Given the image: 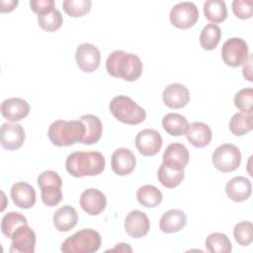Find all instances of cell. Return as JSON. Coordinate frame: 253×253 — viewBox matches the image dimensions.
Here are the masks:
<instances>
[{"mask_svg":"<svg viewBox=\"0 0 253 253\" xmlns=\"http://www.w3.org/2000/svg\"><path fill=\"white\" fill-rule=\"evenodd\" d=\"M62 15L55 8L45 14L38 16V24L45 32H55L62 26Z\"/></svg>","mask_w":253,"mask_h":253,"instance_id":"obj_33","label":"cell"},{"mask_svg":"<svg viewBox=\"0 0 253 253\" xmlns=\"http://www.w3.org/2000/svg\"><path fill=\"white\" fill-rule=\"evenodd\" d=\"M150 227L148 216L141 211L134 210L127 213L125 219V229L132 238L145 236Z\"/></svg>","mask_w":253,"mask_h":253,"instance_id":"obj_16","label":"cell"},{"mask_svg":"<svg viewBox=\"0 0 253 253\" xmlns=\"http://www.w3.org/2000/svg\"><path fill=\"white\" fill-rule=\"evenodd\" d=\"M185 135L190 143L197 148L208 146L212 137L211 127L202 122H194L190 124L185 132Z\"/></svg>","mask_w":253,"mask_h":253,"instance_id":"obj_21","label":"cell"},{"mask_svg":"<svg viewBox=\"0 0 253 253\" xmlns=\"http://www.w3.org/2000/svg\"><path fill=\"white\" fill-rule=\"evenodd\" d=\"M233 235L236 242L241 246H248L253 240V224L251 221L243 220L235 224Z\"/></svg>","mask_w":253,"mask_h":253,"instance_id":"obj_36","label":"cell"},{"mask_svg":"<svg viewBox=\"0 0 253 253\" xmlns=\"http://www.w3.org/2000/svg\"><path fill=\"white\" fill-rule=\"evenodd\" d=\"M187 224V216L181 210L167 211L160 218L159 228L164 233H174L183 229Z\"/></svg>","mask_w":253,"mask_h":253,"instance_id":"obj_23","label":"cell"},{"mask_svg":"<svg viewBox=\"0 0 253 253\" xmlns=\"http://www.w3.org/2000/svg\"><path fill=\"white\" fill-rule=\"evenodd\" d=\"M81 122L85 125L86 132L81 143L91 145L98 142L102 136L103 126L101 120L94 115H83L79 118Z\"/></svg>","mask_w":253,"mask_h":253,"instance_id":"obj_25","label":"cell"},{"mask_svg":"<svg viewBox=\"0 0 253 253\" xmlns=\"http://www.w3.org/2000/svg\"><path fill=\"white\" fill-rule=\"evenodd\" d=\"M85 132V125L80 120H56L48 126L47 136L53 145L61 147L81 142Z\"/></svg>","mask_w":253,"mask_h":253,"instance_id":"obj_3","label":"cell"},{"mask_svg":"<svg viewBox=\"0 0 253 253\" xmlns=\"http://www.w3.org/2000/svg\"><path fill=\"white\" fill-rule=\"evenodd\" d=\"M206 248L211 253H230L232 245L227 235L220 232H213L208 235L206 242Z\"/></svg>","mask_w":253,"mask_h":253,"instance_id":"obj_31","label":"cell"},{"mask_svg":"<svg viewBox=\"0 0 253 253\" xmlns=\"http://www.w3.org/2000/svg\"><path fill=\"white\" fill-rule=\"evenodd\" d=\"M30 7L34 13L38 15H42L54 9V1L53 0H31Z\"/></svg>","mask_w":253,"mask_h":253,"instance_id":"obj_39","label":"cell"},{"mask_svg":"<svg viewBox=\"0 0 253 253\" xmlns=\"http://www.w3.org/2000/svg\"><path fill=\"white\" fill-rule=\"evenodd\" d=\"M252 192V185L249 179L243 176H237L230 179L225 186V193L227 197L233 202L246 201Z\"/></svg>","mask_w":253,"mask_h":253,"instance_id":"obj_22","label":"cell"},{"mask_svg":"<svg viewBox=\"0 0 253 253\" xmlns=\"http://www.w3.org/2000/svg\"><path fill=\"white\" fill-rule=\"evenodd\" d=\"M189 123L187 119L176 113H170L163 117L162 126L164 130L173 136H180L185 134L188 128Z\"/></svg>","mask_w":253,"mask_h":253,"instance_id":"obj_26","label":"cell"},{"mask_svg":"<svg viewBox=\"0 0 253 253\" xmlns=\"http://www.w3.org/2000/svg\"><path fill=\"white\" fill-rule=\"evenodd\" d=\"M109 109L118 121L126 125H138L146 119L145 110L128 96L114 97L109 104Z\"/></svg>","mask_w":253,"mask_h":253,"instance_id":"obj_4","label":"cell"},{"mask_svg":"<svg viewBox=\"0 0 253 253\" xmlns=\"http://www.w3.org/2000/svg\"><path fill=\"white\" fill-rule=\"evenodd\" d=\"M204 15L212 24L221 23L227 18V9L222 0H208L204 3Z\"/></svg>","mask_w":253,"mask_h":253,"instance_id":"obj_27","label":"cell"},{"mask_svg":"<svg viewBox=\"0 0 253 253\" xmlns=\"http://www.w3.org/2000/svg\"><path fill=\"white\" fill-rule=\"evenodd\" d=\"M62 7L68 16L77 18L89 13L92 7V2L90 0H64L62 2Z\"/></svg>","mask_w":253,"mask_h":253,"instance_id":"obj_35","label":"cell"},{"mask_svg":"<svg viewBox=\"0 0 253 253\" xmlns=\"http://www.w3.org/2000/svg\"><path fill=\"white\" fill-rule=\"evenodd\" d=\"M163 103L171 109H181L190 101V92L180 83H172L165 87L162 93Z\"/></svg>","mask_w":253,"mask_h":253,"instance_id":"obj_19","label":"cell"},{"mask_svg":"<svg viewBox=\"0 0 253 253\" xmlns=\"http://www.w3.org/2000/svg\"><path fill=\"white\" fill-rule=\"evenodd\" d=\"M248 56V44L243 39L230 38L223 42L221 47V57L227 66H240L246 61Z\"/></svg>","mask_w":253,"mask_h":253,"instance_id":"obj_8","label":"cell"},{"mask_svg":"<svg viewBox=\"0 0 253 253\" xmlns=\"http://www.w3.org/2000/svg\"><path fill=\"white\" fill-rule=\"evenodd\" d=\"M75 59L78 67L84 72L95 71L101 63V53L97 46L84 42L78 45L75 52Z\"/></svg>","mask_w":253,"mask_h":253,"instance_id":"obj_11","label":"cell"},{"mask_svg":"<svg viewBox=\"0 0 253 253\" xmlns=\"http://www.w3.org/2000/svg\"><path fill=\"white\" fill-rule=\"evenodd\" d=\"M185 177L184 170H172L166 167L163 163L159 166L157 171V178L158 181L161 183L162 186L168 189L176 188L181 184Z\"/></svg>","mask_w":253,"mask_h":253,"instance_id":"obj_32","label":"cell"},{"mask_svg":"<svg viewBox=\"0 0 253 253\" xmlns=\"http://www.w3.org/2000/svg\"><path fill=\"white\" fill-rule=\"evenodd\" d=\"M170 22L178 29H189L199 19V10L193 2H180L174 5L170 11Z\"/></svg>","mask_w":253,"mask_h":253,"instance_id":"obj_9","label":"cell"},{"mask_svg":"<svg viewBox=\"0 0 253 253\" xmlns=\"http://www.w3.org/2000/svg\"><path fill=\"white\" fill-rule=\"evenodd\" d=\"M78 221V213L71 206H63L53 213V224L56 230L66 232L72 229Z\"/></svg>","mask_w":253,"mask_h":253,"instance_id":"obj_24","label":"cell"},{"mask_svg":"<svg viewBox=\"0 0 253 253\" xmlns=\"http://www.w3.org/2000/svg\"><path fill=\"white\" fill-rule=\"evenodd\" d=\"M24 223H28V220L23 214L17 211H10L1 220V231L6 237L10 238L14 230Z\"/></svg>","mask_w":253,"mask_h":253,"instance_id":"obj_34","label":"cell"},{"mask_svg":"<svg viewBox=\"0 0 253 253\" xmlns=\"http://www.w3.org/2000/svg\"><path fill=\"white\" fill-rule=\"evenodd\" d=\"M211 161L213 166L220 172L228 173L236 170L241 163V152L232 143H223L215 148Z\"/></svg>","mask_w":253,"mask_h":253,"instance_id":"obj_7","label":"cell"},{"mask_svg":"<svg viewBox=\"0 0 253 253\" xmlns=\"http://www.w3.org/2000/svg\"><path fill=\"white\" fill-rule=\"evenodd\" d=\"M79 203L85 212L90 215H98L106 209L107 198L100 190L90 188L81 193Z\"/></svg>","mask_w":253,"mask_h":253,"instance_id":"obj_14","label":"cell"},{"mask_svg":"<svg viewBox=\"0 0 253 253\" xmlns=\"http://www.w3.org/2000/svg\"><path fill=\"white\" fill-rule=\"evenodd\" d=\"M102 243L101 235L91 228H83L67 237L61 244L63 253H93L99 250Z\"/></svg>","mask_w":253,"mask_h":253,"instance_id":"obj_5","label":"cell"},{"mask_svg":"<svg viewBox=\"0 0 253 253\" xmlns=\"http://www.w3.org/2000/svg\"><path fill=\"white\" fill-rule=\"evenodd\" d=\"M136 199L145 208H155L162 202V193L153 185H143L137 190Z\"/></svg>","mask_w":253,"mask_h":253,"instance_id":"obj_28","label":"cell"},{"mask_svg":"<svg viewBox=\"0 0 253 253\" xmlns=\"http://www.w3.org/2000/svg\"><path fill=\"white\" fill-rule=\"evenodd\" d=\"M106 69L113 77L122 78L126 81H135L140 77L143 65L136 54L115 50L106 60Z\"/></svg>","mask_w":253,"mask_h":253,"instance_id":"obj_2","label":"cell"},{"mask_svg":"<svg viewBox=\"0 0 253 253\" xmlns=\"http://www.w3.org/2000/svg\"><path fill=\"white\" fill-rule=\"evenodd\" d=\"M253 128V116L252 114L236 113L229 121V129L236 135L241 136L251 131Z\"/></svg>","mask_w":253,"mask_h":253,"instance_id":"obj_30","label":"cell"},{"mask_svg":"<svg viewBox=\"0 0 253 253\" xmlns=\"http://www.w3.org/2000/svg\"><path fill=\"white\" fill-rule=\"evenodd\" d=\"M10 253H34L36 247V233L28 223L19 225L11 237Z\"/></svg>","mask_w":253,"mask_h":253,"instance_id":"obj_10","label":"cell"},{"mask_svg":"<svg viewBox=\"0 0 253 253\" xmlns=\"http://www.w3.org/2000/svg\"><path fill=\"white\" fill-rule=\"evenodd\" d=\"M132 252L131 247L127 243H118L113 249L107 250V252Z\"/></svg>","mask_w":253,"mask_h":253,"instance_id":"obj_42","label":"cell"},{"mask_svg":"<svg viewBox=\"0 0 253 253\" xmlns=\"http://www.w3.org/2000/svg\"><path fill=\"white\" fill-rule=\"evenodd\" d=\"M41 188V197L42 203L47 207L57 206L62 199V180L60 176L52 170L42 172L37 179Z\"/></svg>","mask_w":253,"mask_h":253,"instance_id":"obj_6","label":"cell"},{"mask_svg":"<svg viewBox=\"0 0 253 253\" xmlns=\"http://www.w3.org/2000/svg\"><path fill=\"white\" fill-rule=\"evenodd\" d=\"M163 164L172 170H184V168L188 165L190 159V153L187 147L180 142L170 143L163 155Z\"/></svg>","mask_w":253,"mask_h":253,"instance_id":"obj_13","label":"cell"},{"mask_svg":"<svg viewBox=\"0 0 253 253\" xmlns=\"http://www.w3.org/2000/svg\"><path fill=\"white\" fill-rule=\"evenodd\" d=\"M232 11L234 15L242 20L250 19L253 15L252 0H234L232 2Z\"/></svg>","mask_w":253,"mask_h":253,"instance_id":"obj_38","label":"cell"},{"mask_svg":"<svg viewBox=\"0 0 253 253\" xmlns=\"http://www.w3.org/2000/svg\"><path fill=\"white\" fill-rule=\"evenodd\" d=\"M18 0H1L0 2V5H1V8H0V11L2 13H7V12H11L13 11L17 5H18Z\"/></svg>","mask_w":253,"mask_h":253,"instance_id":"obj_41","label":"cell"},{"mask_svg":"<svg viewBox=\"0 0 253 253\" xmlns=\"http://www.w3.org/2000/svg\"><path fill=\"white\" fill-rule=\"evenodd\" d=\"M29 113L30 105L25 99L22 98H8L1 104V115L11 123L25 119Z\"/></svg>","mask_w":253,"mask_h":253,"instance_id":"obj_17","label":"cell"},{"mask_svg":"<svg viewBox=\"0 0 253 253\" xmlns=\"http://www.w3.org/2000/svg\"><path fill=\"white\" fill-rule=\"evenodd\" d=\"M242 74H243V77L245 79H247L248 81H250V82L253 81V78H252V56H251V54H249L248 58L243 63Z\"/></svg>","mask_w":253,"mask_h":253,"instance_id":"obj_40","label":"cell"},{"mask_svg":"<svg viewBox=\"0 0 253 253\" xmlns=\"http://www.w3.org/2000/svg\"><path fill=\"white\" fill-rule=\"evenodd\" d=\"M10 196L13 203L21 209H31L36 204V191L32 185L26 182L13 184Z\"/></svg>","mask_w":253,"mask_h":253,"instance_id":"obj_20","label":"cell"},{"mask_svg":"<svg viewBox=\"0 0 253 253\" xmlns=\"http://www.w3.org/2000/svg\"><path fill=\"white\" fill-rule=\"evenodd\" d=\"M253 105V89L243 88L234 96V106L245 114H252Z\"/></svg>","mask_w":253,"mask_h":253,"instance_id":"obj_37","label":"cell"},{"mask_svg":"<svg viewBox=\"0 0 253 253\" xmlns=\"http://www.w3.org/2000/svg\"><path fill=\"white\" fill-rule=\"evenodd\" d=\"M221 38L220 28L216 24L206 25L200 34V43L205 50H213Z\"/></svg>","mask_w":253,"mask_h":253,"instance_id":"obj_29","label":"cell"},{"mask_svg":"<svg viewBox=\"0 0 253 253\" xmlns=\"http://www.w3.org/2000/svg\"><path fill=\"white\" fill-rule=\"evenodd\" d=\"M105 165V157L99 151H75L65 161L67 172L76 178L99 175L104 171Z\"/></svg>","mask_w":253,"mask_h":253,"instance_id":"obj_1","label":"cell"},{"mask_svg":"<svg viewBox=\"0 0 253 253\" xmlns=\"http://www.w3.org/2000/svg\"><path fill=\"white\" fill-rule=\"evenodd\" d=\"M162 137L160 133L152 128L140 130L135 136V146L138 152L144 156H153L162 147Z\"/></svg>","mask_w":253,"mask_h":253,"instance_id":"obj_12","label":"cell"},{"mask_svg":"<svg viewBox=\"0 0 253 253\" xmlns=\"http://www.w3.org/2000/svg\"><path fill=\"white\" fill-rule=\"evenodd\" d=\"M135 156L128 148H118L111 157L112 170L119 176H126L130 174L135 168Z\"/></svg>","mask_w":253,"mask_h":253,"instance_id":"obj_18","label":"cell"},{"mask_svg":"<svg viewBox=\"0 0 253 253\" xmlns=\"http://www.w3.org/2000/svg\"><path fill=\"white\" fill-rule=\"evenodd\" d=\"M1 146L9 151L19 149L25 141V130L19 124L5 123L0 130Z\"/></svg>","mask_w":253,"mask_h":253,"instance_id":"obj_15","label":"cell"}]
</instances>
